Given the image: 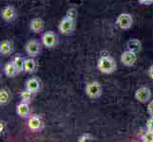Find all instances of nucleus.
<instances>
[{"label":"nucleus","mask_w":153,"mask_h":142,"mask_svg":"<svg viewBox=\"0 0 153 142\" xmlns=\"http://www.w3.org/2000/svg\"><path fill=\"white\" fill-rule=\"evenodd\" d=\"M142 140L144 142H153V132H151V131L146 132L142 136Z\"/></svg>","instance_id":"5701e85b"},{"label":"nucleus","mask_w":153,"mask_h":142,"mask_svg":"<svg viewBox=\"0 0 153 142\" xmlns=\"http://www.w3.org/2000/svg\"><path fill=\"white\" fill-rule=\"evenodd\" d=\"M2 18L7 22H12L16 18V10L13 6L5 7L2 10Z\"/></svg>","instance_id":"1a4fd4ad"},{"label":"nucleus","mask_w":153,"mask_h":142,"mask_svg":"<svg viewBox=\"0 0 153 142\" xmlns=\"http://www.w3.org/2000/svg\"><path fill=\"white\" fill-rule=\"evenodd\" d=\"M149 76L153 80V65L149 68Z\"/></svg>","instance_id":"bb28decb"},{"label":"nucleus","mask_w":153,"mask_h":142,"mask_svg":"<svg viewBox=\"0 0 153 142\" xmlns=\"http://www.w3.org/2000/svg\"><path fill=\"white\" fill-rule=\"evenodd\" d=\"M9 99H10L9 92L6 89H1V91H0V103H1V105L7 104L9 102Z\"/></svg>","instance_id":"6ab92c4d"},{"label":"nucleus","mask_w":153,"mask_h":142,"mask_svg":"<svg viewBox=\"0 0 153 142\" xmlns=\"http://www.w3.org/2000/svg\"><path fill=\"white\" fill-rule=\"evenodd\" d=\"M97 67L99 71L104 73V74H111L117 69V65H116V62L112 57L105 55L101 56V58L98 60Z\"/></svg>","instance_id":"f257e3e1"},{"label":"nucleus","mask_w":153,"mask_h":142,"mask_svg":"<svg viewBox=\"0 0 153 142\" xmlns=\"http://www.w3.org/2000/svg\"><path fill=\"white\" fill-rule=\"evenodd\" d=\"M138 2L142 5H151L153 0H138Z\"/></svg>","instance_id":"a878e982"},{"label":"nucleus","mask_w":153,"mask_h":142,"mask_svg":"<svg viewBox=\"0 0 153 142\" xmlns=\"http://www.w3.org/2000/svg\"><path fill=\"white\" fill-rule=\"evenodd\" d=\"M86 94L91 99H98L102 95V86L98 82H91L86 86Z\"/></svg>","instance_id":"f03ea898"},{"label":"nucleus","mask_w":153,"mask_h":142,"mask_svg":"<svg viewBox=\"0 0 153 142\" xmlns=\"http://www.w3.org/2000/svg\"><path fill=\"white\" fill-rule=\"evenodd\" d=\"M25 49L26 52L28 53L29 56L30 57H36L41 51V46L40 44L37 41L35 40H30L29 41L25 46Z\"/></svg>","instance_id":"423d86ee"},{"label":"nucleus","mask_w":153,"mask_h":142,"mask_svg":"<svg viewBox=\"0 0 153 142\" xmlns=\"http://www.w3.org/2000/svg\"><path fill=\"white\" fill-rule=\"evenodd\" d=\"M132 23L133 19L128 13H121L116 20V25L121 29H128L132 26Z\"/></svg>","instance_id":"20e7f679"},{"label":"nucleus","mask_w":153,"mask_h":142,"mask_svg":"<svg viewBox=\"0 0 153 142\" xmlns=\"http://www.w3.org/2000/svg\"><path fill=\"white\" fill-rule=\"evenodd\" d=\"M13 64L16 67V69L18 71V73H21L22 71H24V65H25V59L21 56H16L13 58Z\"/></svg>","instance_id":"a211bd4d"},{"label":"nucleus","mask_w":153,"mask_h":142,"mask_svg":"<svg viewBox=\"0 0 153 142\" xmlns=\"http://www.w3.org/2000/svg\"><path fill=\"white\" fill-rule=\"evenodd\" d=\"M147 112H149L150 117H153V101L149 102L147 104Z\"/></svg>","instance_id":"393cba45"},{"label":"nucleus","mask_w":153,"mask_h":142,"mask_svg":"<svg viewBox=\"0 0 153 142\" xmlns=\"http://www.w3.org/2000/svg\"><path fill=\"white\" fill-rule=\"evenodd\" d=\"M137 61V53L130 50L124 51L121 55V63L126 66H131L135 64Z\"/></svg>","instance_id":"0eeeda50"},{"label":"nucleus","mask_w":153,"mask_h":142,"mask_svg":"<svg viewBox=\"0 0 153 142\" xmlns=\"http://www.w3.org/2000/svg\"><path fill=\"white\" fill-rule=\"evenodd\" d=\"M126 47H128V50L135 52V53H138L142 49V44L138 39H130L126 43Z\"/></svg>","instance_id":"ddd939ff"},{"label":"nucleus","mask_w":153,"mask_h":142,"mask_svg":"<svg viewBox=\"0 0 153 142\" xmlns=\"http://www.w3.org/2000/svg\"><path fill=\"white\" fill-rule=\"evenodd\" d=\"M4 73L6 74V76H8L10 78L15 77L18 74V71L16 69V67H15L13 62L8 63V64L5 65V66H4Z\"/></svg>","instance_id":"dca6fc26"},{"label":"nucleus","mask_w":153,"mask_h":142,"mask_svg":"<svg viewBox=\"0 0 153 142\" xmlns=\"http://www.w3.org/2000/svg\"><path fill=\"white\" fill-rule=\"evenodd\" d=\"M75 28V21L71 18L65 16L61 20L58 26V29L62 34H70L71 33Z\"/></svg>","instance_id":"7ed1b4c3"},{"label":"nucleus","mask_w":153,"mask_h":142,"mask_svg":"<svg viewBox=\"0 0 153 142\" xmlns=\"http://www.w3.org/2000/svg\"><path fill=\"white\" fill-rule=\"evenodd\" d=\"M20 97H21V99H22V102H23L30 103V101H31V92L26 89L25 91H22V92H21Z\"/></svg>","instance_id":"aec40b11"},{"label":"nucleus","mask_w":153,"mask_h":142,"mask_svg":"<svg viewBox=\"0 0 153 142\" xmlns=\"http://www.w3.org/2000/svg\"><path fill=\"white\" fill-rule=\"evenodd\" d=\"M94 138L91 134H84L81 136H79L78 141L79 142H87V141H93Z\"/></svg>","instance_id":"4be33fe9"},{"label":"nucleus","mask_w":153,"mask_h":142,"mask_svg":"<svg viewBox=\"0 0 153 142\" xmlns=\"http://www.w3.org/2000/svg\"><path fill=\"white\" fill-rule=\"evenodd\" d=\"M36 69V62L30 58V59L25 60V65H24V71L27 73H33Z\"/></svg>","instance_id":"f3484780"},{"label":"nucleus","mask_w":153,"mask_h":142,"mask_svg":"<svg viewBox=\"0 0 153 142\" xmlns=\"http://www.w3.org/2000/svg\"><path fill=\"white\" fill-rule=\"evenodd\" d=\"M150 98H151V91L147 87H140L135 92V99L139 102L146 103L149 101Z\"/></svg>","instance_id":"39448f33"},{"label":"nucleus","mask_w":153,"mask_h":142,"mask_svg":"<svg viewBox=\"0 0 153 142\" xmlns=\"http://www.w3.org/2000/svg\"><path fill=\"white\" fill-rule=\"evenodd\" d=\"M28 125H29V128L33 131V132H37L42 128V125H43V122L39 117L37 116H33L29 118V121H28Z\"/></svg>","instance_id":"9d476101"},{"label":"nucleus","mask_w":153,"mask_h":142,"mask_svg":"<svg viewBox=\"0 0 153 142\" xmlns=\"http://www.w3.org/2000/svg\"><path fill=\"white\" fill-rule=\"evenodd\" d=\"M42 43L47 47H53L57 43V37L52 31H47L42 36Z\"/></svg>","instance_id":"6e6552de"},{"label":"nucleus","mask_w":153,"mask_h":142,"mask_svg":"<svg viewBox=\"0 0 153 142\" xmlns=\"http://www.w3.org/2000/svg\"><path fill=\"white\" fill-rule=\"evenodd\" d=\"M146 128L149 131L153 132V117H150L146 121Z\"/></svg>","instance_id":"b1692460"},{"label":"nucleus","mask_w":153,"mask_h":142,"mask_svg":"<svg viewBox=\"0 0 153 142\" xmlns=\"http://www.w3.org/2000/svg\"><path fill=\"white\" fill-rule=\"evenodd\" d=\"M17 114L18 116H20L21 118H28L29 117V114H30V106H29V103L27 102H21L20 104L17 105Z\"/></svg>","instance_id":"4468645a"},{"label":"nucleus","mask_w":153,"mask_h":142,"mask_svg":"<svg viewBox=\"0 0 153 142\" xmlns=\"http://www.w3.org/2000/svg\"><path fill=\"white\" fill-rule=\"evenodd\" d=\"M13 52V45L10 41L5 40L0 44V53L3 56H7Z\"/></svg>","instance_id":"2eb2a0df"},{"label":"nucleus","mask_w":153,"mask_h":142,"mask_svg":"<svg viewBox=\"0 0 153 142\" xmlns=\"http://www.w3.org/2000/svg\"><path fill=\"white\" fill-rule=\"evenodd\" d=\"M66 16L75 21L76 18H77V16H78V12H77V10L74 9V8H71L70 10H68V12H67V13H66Z\"/></svg>","instance_id":"412c9836"},{"label":"nucleus","mask_w":153,"mask_h":142,"mask_svg":"<svg viewBox=\"0 0 153 142\" xmlns=\"http://www.w3.org/2000/svg\"><path fill=\"white\" fill-rule=\"evenodd\" d=\"M26 89L31 93H36L39 91L40 89V82L36 78L30 79L26 82Z\"/></svg>","instance_id":"f8f14e48"},{"label":"nucleus","mask_w":153,"mask_h":142,"mask_svg":"<svg viewBox=\"0 0 153 142\" xmlns=\"http://www.w3.org/2000/svg\"><path fill=\"white\" fill-rule=\"evenodd\" d=\"M30 27V29L33 30V32L38 33V32H41V31L44 29L45 23H44L43 19L37 17V18H34V19L31 20Z\"/></svg>","instance_id":"9b49d317"}]
</instances>
